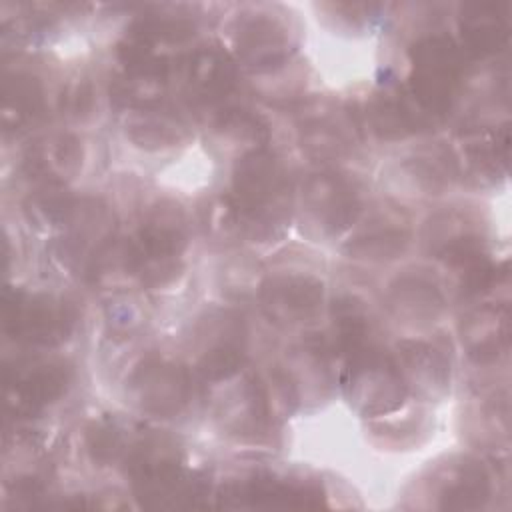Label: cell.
Segmentation results:
<instances>
[{"label": "cell", "instance_id": "obj_1", "mask_svg": "<svg viewBox=\"0 0 512 512\" xmlns=\"http://www.w3.org/2000/svg\"><path fill=\"white\" fill-rule=\"evenodd\" d=\"M232 198L246 238H274L290 216V182L280 158L266 148L244 154L234 170Z\"/></svg>", "mask_w": 512, "mask_h": 512}, {"label": "cell", "instance_id": "obj_2", "mask_svg": "<svg viewBox=\"0 0 512 512\" xmlns=\"http://www.w3.org/2000/svg\"><path fill=\"white\" fill-rule=\"evenodd\" d=\"M460 70L462 52L450 36L432 34L414 44L410 96L430 118L450 110Z\"/></svg>", "mask_w": 512, "mask_h": 512}, {"label": "cell", "instance_id": "obj_3", "mask_svg": "<svg viewBox=\"0 0 512 512\" xmlns=\"http://www.w3.org/2000/svg\"><path fill=\"white\" fill-rule=\"evenodd\" d=\"M344 388L354 408L366 416H382L396 410L408 394L396 360L376 348L348 360Z\"/></svg>", "mask_w": 512, "mask_h": 512}, {"label": "cell", "instance_id": "obj_4", "mask_svg": "<svg viewBox=\"0 0 512 512\" xmlns=\"http://www.w3.org/2000/svg\"><path fill=\"white\" fill-rule=\"evenodd\" d=\"M74 308L60 298L16 290L6 296L4 330L28 344L52 346L66 340L74 328Z\"/></svg>", "mask_w": 512, "mask_h": 512}, {"label": "cell", "instance_id": "obj_5", "mask_svg": "<svg viewBox=\"0 0 512 512\" xmlns=\"http://www.w3.org/2000/svg\"><path fill=\"white\" fill-rule=\"evenodd\" d=\"M72 370L64 360H34L6 372V406L30 418L56 402L68 388Z\"/></svg>", "mask_w": 512, "mask_h": 512}, {"label": "cell", "instance_id": "obj_6", "mask_svg": "<svg viewBox=\"0 0 512 512\" xmlns=\"http://www.w3.org/2000/svg\"><path fill=\"white\" fill-rule=\"evenodd\" d=\"M134 404L152 416L170 418L184 410L190 400V376L186 368L168 360H148L128 378Z\"/></svg>", "mask_w": 512, "mask_h": 512}, {"label": "cell", "instance_id": "obj_7", "mask_svg": "<svg viewBox=\"0 0 512 512\" xmlns=\"http://www.w3.org/2000/svg\"><path fill=\"white\" fill-rule=\"evenodd\" d=\"M302 208L310 224L322 234H340L360 212L352 182L334 172L312 174L302 190Z\"/></svg>", "mask_w": 512, "mask_h": 512}, {"label": "cell", "instance_id": "obj_8", "mask_svg": "<svg viewBox=\"0 0 512 512\" xmlns=\"http://www.w3.org/2000/svg\"><path fill=\"white\" fill-rule=\"evenodd\" d=\"M262 308L276 324H300L322 306V282L308 274H274L262 284Z\"/></svg>", "mask_w": 512, "mask_h": 512}, {"label": "cell", "instance_id": "obj_9", "mask_svg": "<svg viewBox=\"0 0 512 512\" xmlns=\"http://www.w3.org/2000/svg\"><path fill=\"white\" fill-rule=\"evenodd\" d=\"M226 506H290L314 508L322 504V490L310 480H288L270 474H256L240 480L222 494Z\"/></svg>", "mask_w": 512, "mask_h": 512}, {"label": "cell", "instance_id": "obj_10", "mask_svg": "<svg viewBox=\"0 0 512 512\" xmlns=\"http://www.w3.org/2000/svg\"><path fill=\"white\" fill-rule=\"evenodd\" d=\"M270 14H254L246 18L236 36L240 60L254 70H270L290 56V40L284 26Z\"/></svg>", "mask_w": 512, "mask_h": 512}, {"label": "cell", "instance_id": "obj_11", "mask_svg": "<svg viewBox=\"0 0 512 512\" xmlns=\"http://www.w3.org/2000/svg\"><path fill=\"white\" fill-rule=\"evenodd\" d=\"M142 260H178L186 246L184 214L174 204H156L132 238Z\"/></svg>", "mask_w": 512, "mask_h": 512}, {"label": "cell", "instance_id": "obj_12", "mask_svg": "<svg viewBox=\"0 0 512 512\" xmlns=\"http://www.w3.org/2000/svg\"><path fill=\"white\" fill-rule=\"evenodd\" d=\"M396 366L406 382L424 396H438L448 388L450 362L436 346L422 340H406L398 346Z\"/></svg>", "mask_w": 512, "mask_h": 512}, {"label": "cell", "instance_id": "obj_13", "mask_svg": "<svg viewBox=\"0 0 512 512\" xmlns=\"http://www.w3.org/2000/svg\"><path fill=\"white\" fill-rule=\"evenodd\" d=\"M184 82L190 98L214 104L222 100L236 82L234 62L220 48H200L186 62Z\"/></svg>", "mask_w": 512, "mask_h": 512}, {"label": "cell", "instance_id": "obj_14", "mask_svg": "<svg viewBox=\"0 0 512 512\" xmlns=\"http://www.w3.org/2000/svg\"><path fill=\"white\" fill-rule=\"evenodd\" d=\"M462 346L476 362L496 360L508 344L506 306H482L472 310L460 326Z\"/></svg>", "mask_w": 512, "mask_h": 512}, {"label": "cell", "instance_id": "obj_15", "mask_svg": "<svg viewBox=\"0 0 512 512\" xmlns=\"http://www.w3.org/2000/svg\"><path fill=\"white\" fill-rule=\"evenodd\" d=\"M82 166V144L72 134H56L44 140H38L28 156L26 168L38 180L48 184H58Z\"/></svg>", "mask_w": 512, "mask_h": 512}, {"label": "cell", "instance_id": "obj_16", "mask_svg": "<svg viewBox=\"0 0 512 512\" xmlns=\"http://www.w3.org/2000/svg\"><path fill=\"white\" fill-rule=\"evenodd\" d=\"M368 116L374 132H378L382 138H404L408 134L426 130L432 120L412 96L408 98L392 90H384L372 100Z\"/></svg>", "mask_w": 512, "mask_h": 512}, {"label": "cell", "instance_id": "obj_17", "mask_svg": "<svg viewBox=\"0 0 512 512\" xmlns=\"http://www.w3.org/2000/svg\"><path fill=\"white\" fill-rule=\"evenodd\" d=\"M390 308L404 322L426 324L444 310V296L430 278L406 274L390 288Z\"/></svg>", "mask_w": 512, "mask_h": 512}, {"label": "cell", "instance_id": "obj_18", "mask_svg": "<svg viewBox=\"0 0 512 512\" xmlns=\"http://www.w3.org/2000/svg\"><path fill=\"white\" fill-rule=\"evenodd\" d=\"M408 244V226L392 216H374L370 222H366L364 228H360L350 242L344 246V250L352 258L362 260H392L398 254L404 252Z\"/></svg>", "mask_w": 512, "mask_h": 512}, {"label": "cell", "instance_id": "obj_19", "mask_svg": "<svg viewBox=\"0 0 512 512\" xmlns=\"http://www.w3.org/2000/svg\"><path fill=\"white\" fill-rule=\"evenodd\" d=\"M508 6L480 4L468 6L470 14L462 16V44L468 52L476 56H486L496 52L508 40Z\"/></svg>", "mask_w": 512, "mask_h": 512}, {"label": "cell", "instance_id": "obj_20", "mask_svg": "<svg viewBox=\"0 0 512 512\" xmlns=\"http://www.w3.org/2000/svg\"><path fill=\"white\" fill-rule=\"evenodd\" d=\"M488 492V474L482 464L464 458L458 464L448 466L438 498L442 508H478L488 498Z\"/></svg>", "mask_w": 512, "mask_h": 512}, {"label": "cell", "instance_id": "obj_21", "mask_svg": "<svg viewBox=\"0 0 512 512\" xmlns=\"http://www.w3.org/2000/svg\"><path fill=\"white\" fill-rule=\"evenodd\" d=\"M44 112V96L36 78L16 74L4 86V124L6 128H24L36 122Z\"/></svg>", "mask_w": 512, "mask_h": 512}, {"label": "cell", "instance_id": "obj_22", "mask_svg": "<svg viewBox=\"0 0 512 512\" xmlns=\"http://www.w3.org/2000/svg\"><path fill=\"white\" fill-rule=\"evenodd\" d=\"M126 134L140 146L160 148L180 142L186 136V126L164 112L160 114L148 108L134 110L132 118L126 124Z\"/></svg>", "mask_w": 512, "mask_h": 512}, {"label": "cell", "instance_id": "obj_23", "mask_svg": "<svg viewBox=\"0 0 512 512\" xmlns=\"http://www.w3.org/2000/svg\"><path fill=\"white\" fill-rule=\"evenodd\" d=\"M464 160L476 174H490L498 170V162L506 164L508 134L502 132H474L462 142Z\"/></svg>", "mask_w": 512, "mask_h": 512}, {"label": "cell", "instance_id": "obj_24", "mask_svg": "<svg viewBox=\"0 0 512 512\" xmlns=\"http://www.w3.org/2000/svg\"><path fill=\"white\" fill-rule=\"evenodd\" d=\"M346 128L342 120L334 114H316L304 126L306 146L318 152H338L346 146Z\"/></svg>", "mask_w": 512, "mask_h": 512}, {"label": "cell", "instance_id": "obj_25", "mask_svg": "<svg viewBox=\"0 0 512 512\" xmlns=\"http://www.w3.org/2000/svg\"><path fill=\"white\" fill-rule=\"evenodd\" d=\"M216 128L222 136H228V138L240 140V142H256L258 144V142L266 140V136H268V130H266V124L262 122V118L244 108L226 110L218 118Z\"/></svg>", "mask_w": 512, "mask_h": 512}, {"label": "cell", "instance_id": "obj_26", "mask_svg": "<svg viewBox=\"0 0 512 512\" xmlns=\"http://www.w3.org/2000/svg\"><path fill=\"white\" fill-rule=\"evenodd\" d=\"M92 106H94V90L86 78L76 80L62 94V108L66 110V114H70L74 118L88 114L92 110Z\"/></svg>", "mask_w": 512, "mask_h": 512}]
</instances>
